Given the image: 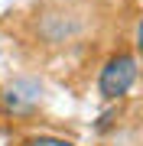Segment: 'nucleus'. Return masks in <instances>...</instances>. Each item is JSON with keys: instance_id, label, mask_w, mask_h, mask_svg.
<instances>
[{"instance_id": "nucleus-1", "label": "nucleus", "mask_w": 143, "mask_h": 146, "mask_svg": "<svg viewBox=\"0 0 143 146\" xmlns=\"http://www.w3.org/2000/svg\"><path fill=\"white\" fill-rule=\"evenodd\" d=\"M133 81H137V55L117 52L104 62V68L98 75V94L104 101H120V98H127Z\"/></svg>"}, {"instance_id": "nucleus-2", "label": "nucleus", "mask_w": 143, "mask_h": 146, "mask_svg": "<svg viewBox=\"0 0 143 146\" xmlns=\"http://www.w3.org/2000/svg\"><path fill=\"white\" fill-rule=\"evenodd\" d=\"M39 84L36 81H29V78H16L10 81L3 91H0V104H3L7 114H13V117H29L33 110L39 107Z\"/></svg>"}, {"instance_id": "nucleus-3", "label": "nucleus", "mask_w": 143, "mask_h": 146, "mask_svg": "<svg viewBox=\"0 0 143 146\" xmlns=\"http://www.w3.org/2000/svg\"><path fill=\"white\" fill-rule=\"evenodd\" d=\"M23 146H75V143L62 140V136H52V133H39V136H29Z\"/></svg>"}]
</instances>
